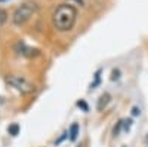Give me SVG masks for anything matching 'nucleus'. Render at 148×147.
Instances as JSON below:
<instances>
[{"mask_svg":"<svg viewBox=\"0 0 148 147\" xmlns=\"http://www.w3.org/2000/svg\"><path fill=\"white\" fill-rule=\"evenodd\" d=\"M123 124H125V131H129L130 129V125H132V120H123Z\"/></svg>","mask_w":148,"mask_h":147,"instance_id":"obj_9","label":"nucleus"},{"mask_svg":"<svg viewBox=\"0 0 148 147\" xmlns=\"http://www.w3.org/2000/svg\"><path fill=\"white\" fill-rule=\"evenodd\" d=\"M119 77H120V71H119V70H113V77H111V79L116 80V79H119Z\"/></svg>","mask_w":148,"mask_h":147,"instance_id":"obj_10","label":"nucleus"},{"mask_svg":"<svg viewBox=\"0 0 148 147\" xmlns=\"http://www.w3.org/2000/svg\"><path fill=\"white\" fill-rule=\"evenodd\" d=\"M76 19H77V9L68 3L59 5L52 15L53 27L58 31H70L76 24Z\"/></svg>","mask_w":148,"mask_h":147,"instance_id":"obj_1","label":"nucleus"},{"mask_svg":"<svg viewBox=\"0 0 148 147\" xmlns=\"http://www.w3.org/2000/svg\"><path fill=\"white\" fill-rule=\"evenodd\" d=\"M123 147H126V146H123Z\"/></svg>","mask_w":148,"mask_h":147,"instance_id":"obj_14","label":"nucleus"},{"mask_svg":"<svg viewBox=\"0 0 148 147\" xmlns=\"http://www.w3.org/2000/svg\"><path fill=\"white\" fill-rule=\"evenodd\" d=\"M8 132L10 134V135H18V132H19V126H18L16 124L10 125V126L8 128Z\"/></svg>","mask_w":148,"mask_h":147,"instance_id":"obj_7","label":"nucleus"},{"mask_svg":"<svg viewBox=\"0 0 148 147\" xmlns=\"http://www.w3.org/2000/svg\"><path fill=\"white\" fill-rule=\"evenodd\" d=\"M6 19H8V12L5 9H0V26H3Z\"/></svg>","mask_w":148,"mask_h":147,"instance_id":"obj_8","label":"nucleus"},{"mask_svg":"<svg viewBox=\"0 0 148 147\" xmlns=\"http://www.w3.org/2000/svg\"><path fill=\"white\" fill-rule=\"evenodd\" d=\"M110 100H111L110 94H102V95L99 97V101H98V110H99V112H102V110L108 106Z\"/></svg>","mask_w":148,"mask_h":147,"instance_id":"obj_5","label":"nucleus"},{"mask_svg":"<svg viewBox=\"0 0 148 147\" xmlns=\"http://www.w3.org/2000/svg\"><path fill=\"white\" fill-rule=\"evenodd\" d=\"M39 10V5L33 0H27V2H24L21 6H18L14 12V15H12V21H14L15 26H22V24H25L36 12Z\"/></svg>","mask_w":148,"mask_h":147,"instance_id":"obj_2","label":"nucleus"},{"mask_svg":"<svg viewBox=\"0 0 148 147\" xmlns=\"http://www.w3.org/2000/svg\"><path fill=\"white\" fill-rule=\"evenodd\" d=\"M68 135H70V140H71V141H76V138H77V135H79V125H77V124H73V125H71Z\"/></svg>","mask_w":148,"mask_h":147,"instance_id":"obj_6","label":"nucleus"},{"mask_svg":"<svg viewBox=\"0 0 148 147\" xmlns=\"http://www.w3.org/2000/svg\"><path fill=\"white\" fill-rule=\"evenodd\" d=\"M15 51H16L19 55L28 57V58H31V57H36V55H39V51H37V49L27 46V45L24 43V42H18V43L15 45Z\"/></svg>","mask_w":148,"mask_h":147,"instance_id":"obj_4","label":"nucleus"},{"mask_svg":"<svg viewBox=\"0 0 148 147\" xmlns=\"http://www.w3.org/2000/svg\"><path fill=\"white\" fill-rule=\"evenodd\" d=\"M3 2H6V0H0V3H3Z\"/></svg>","mask_w":148,"mask_h":147,"instance_id":"obj_12","label":"nucleus"},{"mask_svg":"<svg viewBox=\"0 0 148 147\" xmlns=\"http://www.w3.org/2000/svg\"><path fill=\"white\" fill-rule=\"evenodd\" d=\"M77 2H80V3H82V2H83V0H77Z\"/></svg>","mask_w":148,"mask_h":147,"instance_id":"obj_13","label":"nucleus"},{"mask_svg":"<svg viewBox=\"0 0 148 147\" xmlns=\"http://www.w3.org/2000/svg\"><path fill=\"white\" fill-rule=\"evenodd\" d=\"M5 82L9 85L10 88L16 89L21 94H31V92L36 91V86L31 82H28L25 77L18 76V75H8L5 77Z\"/></svg>","mask_w":148,"mask_h":147,"instance_id":"obj_3","label":"nucleus"},{"mask_svg":"<svg viewBox=\"0 0 148 147\" xmlns=\"http://www.w3.org/2000/svg\"><path fill=\"white\" fill-rule=\"evenodd\" d=\"M132 113H133L135 116H138V115L141 113V110H139L138 107H133V108H132Z\"/></svg>","mask_w":148,"mask_h":147,"instance_id":"obj_11","label":"nucleus"}]
</instances>
